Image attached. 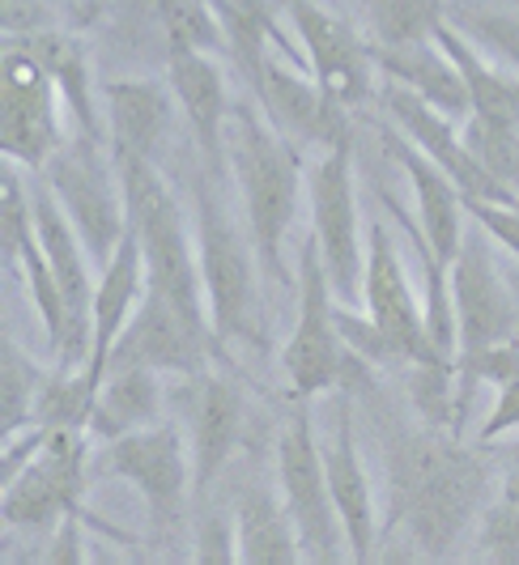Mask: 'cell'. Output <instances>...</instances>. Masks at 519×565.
Masks as SVG:
<instances>
[{
	"mask_svg": "<svg viewBox=\"0 0 519 565\" xmlns=\"http://www.w3.org/2000/svg\"><path fill=\"white\" fill-rule=\"evenodd\" d=\"M201 234H197V255H201V281H204V311L213 323V337L243 340L256 337V273H252V252L243 234L226 217V204L218 192L201 183Z\"/></svg>",
	"mask_w": 519,
	"mask_h": 565,
	"instance_id": "11",
	"label": "cell"
},
{
	"mask_svg": "<svg viewBox=\"0 0 519 565\" xmlns=\"http://www.w3.org/2000/svg\"><path fill=\"white\" fill-rule=\"evenodd\" d=\"M379 103H383V111L396 119V128H401L409 141L417 145L431 162H438V167L447 170V179L460 188L464 200L511 204L507 188L477 162V153L464 145V132H456V124L438 111V107H431L426 98H417L413 89L388 82V77H383V89H379Z\"/></svg>",
	"mask_w": 519,
	"mask_h": 565,
	"instance_id": "17",
	"label": "cell"
},
{
	"mask_svg": "<svg viewBox=\"0 0 519 565\" xmlns=\"http://www.w3.org/2000/svg\"><path fill=\"white\" fill-rule=\"evenodd\" d=\"M452 307H456L460 353L486 349V344H498V340H516L519 311L502 277H498V268H494L490 234L481 226L464 230L460 252L452 259Z\"/></svg>",
	"mask_w": 519,
	"mask_h": 565,
	"instance_id": "16",
	"label": "cell"
},
{
	"mask_svg": "<svg viewBox=\"0 0 519 565\" xmlns=\"http://www.w3.org/2000/svg\"><path fill=\"white\" fill-rule=\"evenodd\" d=\"M477 557L494 565H519V502L502 498L498 507L481 510V523H477Z\"/></svg>",
	"mask_w": 519,
	"mask_h": 565,
	"instance_id": "34",
	"label": "cell"
},
{
	"mask_svg": "<svg viewBox=\"0 0 519 565\" xmlns=\"http://www.w3.org/2000/svg\"><path fill=\"white\" fill-rule=\"evenodd\" d=\"M447 22L464 30L473 43L490 47L498 60H507L519 77V18L516 13H494L481 4H452L447 0Z\"/></svg>",
	"mask_w": 519,
	"mask_h": 565,
	"instance_id": "33",
	"label": "cell"
},
{
	"mask_svg": "<svg viewBox=\"0 0 519 565\" xmlns=\"http://www.w3.org/2000/svg\"><path fill=\"white\" fill-rule=\"evenodd\" d=\"M298 277H303L298 323L282 349V370H286L289 392L298 399H311L341 387V379H346V337L337 328V294H332L316 238L303 243Z\"/></svg>",
	"mask_w": 519,
	"mask_h": 565,
	"instance_id": "8",
	"label": "cell"
},
{
	"mask_svg": "<svg viewBox=\"0 0 519 565\" xmlns=\"http://www.w3.org/2000/svg\"><path fill=\"white\" fill-rule=\"evenodd\" d=\"M388 532H404L413 557L438 562L456 548L490 493L486 459L443 429H409L388 447Z\"/></svg>",
	"mask_w": 519,
	"mask_h": 565,
	"instance_id": "1",
	"label": "cell"
},
{
	"mask_svg": "<svg viewBox=\"0 0 519 565\" xmlns=\"http://www.w3.org/2000/svg\"><path fill=\"white\" fill-rule=\"evenodd\" d=\"M234 548L243 565H298L303 540L289 519L286 498H273L268 489H243L234 507Z\"/></svg>",
	"mask_w": 519,
	"mask_h": 565,
	"instance_id": "25",
	"label": "cell"
},
{
	"mask_svg": "<svg viewBox=\"0 0 519 565\" xmlns=\"http://www.w3.org/2000/svg\"><path fill=\"white\" fill-rule=\"evenodd\" d=\"M502 498L519 502V455H516V463H511V472H507V481H502Z\"/></svg>",
	"mask_w": 519,
	"mask_h": 565,
	"instance_id": "39",
	"label": "cell"
},
{
	"mask_svg": "<svg viewBox=\"0 0 519 565\" xmlns=\"http://www.w3.org/2000/svg\"><path fill=\"white\" fill-rule=\"evenodd\" d=\"M107 107V149L112 158H145L158 162V149L171 137L174 94L162 82H107L103 85Z\"/></svg>",
	"mask_w": 519,
	"mask_h": 565,
	"instance_id": "22",
	"label": "cell"
},
{
	"mask_svg": "<svg viewBox=\"0 0 519 565\" xmlns=\"http://www.w3.org/2000/svg\"><path fill=\"white\" fill-rule=\"evenodd\" d=\"M197 557L201 562H239L234 532L226 527V514H204L197 532Z\"/></svg>",
	"mask_w": 519,
	"mask_h": 565,
	"instance_id": "36",
	"label": "cell"
},
{
	"mask_svg": "<svg viewBox=\"0 0 519 565\" xmlns=\"http://www.w3.org/2000/svg\"><path fill=\"white\" fill-rule=\"evenodd\" d=\"M103 477L133 484L145 498L153 523L167 527L183 514L188 489H192V447L179 425H145L124 438L98 443V451L89 455V481H103Z\"/></svg>",
	"mask_w": 519,
	"mask_h": 565,
	"instance_id": "5",
	"label": "cell"
},
{
	"mask_svg": "<svg viewBox=\"0 0 519 565\" xmlns=\"http://www.w3.org/2000/svg\"><path fill=\"white\" fill-rule=\"evenodd\" d=\"M511 429H519V374L507 387H498L494 413L486 417V425H481V443H494V438H502V434H511Z\"/></svg>",
	"mask_w": 519,
	"mask_h": 565,
	"instance_id": "37",
	"label": "cell"
},
{
	"mask_svg": "<svg viewBox=\"0 0 519 565\" xmlns=\"http://www.w3.org/2000/svg\"><path fill=\"white\" fill-rule=\"evenodd\" d=\"M311 200V238H316L332 294L341 302L362 298V234H358V192H353V141H341L319 153L307 174Z\"/></svg>",
	"mask_w": 519,
	"mask_h": 565,
	"instance_id": "10",
	"label": "cell"
},
{
	"mask_svg": "<svg viewBox=\"0 0 519 565\" xmlns=\"http://www.w3.org/2000/svg\"><path fill=\"white\" fill-rule=\"evenodd\" d=\"M434 43L452 56V64L460 68L464 85H468V98H473V115L477 119H494V124H516L519 128V77L516 73H502L494 68L490 60L477 52V43L456 30L452 22L434 30Z\"/></svg>",
	"mask_w": 519,
	"mask_h": 565,
	"instance_id": "27",
	"label": "cell"
},
{
	"mask_svg": "<svg viewBox=\"0 0 519 565\" xmlns=\"http://www.w3.org/2000/svg\"><path fill=\"white\" fill-rule=\"evenodd\" d=\"M116 170L119 188H124V204H128V230L141 238L149 289L167 294L179 311L209 323V311L201 307V255L188 238L179 200L171 196L158 162L116 158Z\"/></svg>",
	"mask_w": 519,
	"mask_h": 565,
	"instance_id": "3",
	"label": "cell"
},
{
	"mask_svg": "<svg viewBox=\"0 0 519 565\" xmlns=\"http://www.w3.org/2000/svg\"><path fill=\"white\" fill-rule=\"evenodd\" d=\"M167 85H171L179 111L188 115L197 141H201L209 170L222 167V128L231 119V98H226V77L204 52H183L167 47Z\"/></svg>",
	"mask_w": 519,
	"mask_h": 565,
	"instance_id": "23",
	"label": "cell"
},
{
	"mask_svg": "<svg viewBox=\"0 0 519 565\" xmlns=\"http://www.w3.org/2000/svg\"><path fill=\"white\" fill-rule=\"evenodd\" d=\"M362 302L367 319L392 353V366H443L426 340V307L413 298V285L404 277V264L388 226L371 222V252L362 268ZM456 370V366H452Z\"/></svg>",
	"mask_w": 519,
	"mask_h": 565,
	"instance_id": "13",
	"label": "cell"
},
{
	"mask_svg": "<svg viewBox=\"0 0 519 565\" xmlns=\"http://www.w3.org/2000/svg\"><path fill=\"white\" fill-rule=\"evenodd\" d=\"M277 484H282L289 519L298 527V540H303V562H341L346 527H341V514H337L332 489H328L324 451H319L316 425H311L307 408L289 413L286 429L277 438Z\"/></svg>",
	"mask_w": 519,
	"mask_h": 565,
	"instance_id": "6",
	"label": "cell"
},
{
	"mask_svg": "<svg viewBox=\"0 0 519 565\" xmlns=\"http://www.w3.org/2000/svg\"><path fill=\"white\" fill-rule=\"evenodd\" d=\"M145 289H149V268H145L141 238L128 230L116 255L98 268V289H94V349H89L86 379L98 396L107 366H112V349L124 337V328L133 323V315L141 307Z\"/></svg>",
	"mask_w": 519,
	"mask_h": 565,
	"instance_id": "20",
	"label": "cell"
},
{
	"mask_svg": "<svg viewBox=\"0 0 519 565\" xmlns=\"http://www.w3.org/2000/svg\"><path fill=\"white\" fill-rule=\"evenodd\" d=\"M64 141L68 137L60 124V89L52 73L27 47L4 39V52H0V149L4 158L39 174L64 149Z\"/></svg>",
	"mask_w": 519,
	"mask_h": 565,
	"instance_id": "9",
	"label": "cell"
},
{
	"mask_svg": "<svg viewBox=\"0 0 519 565\" xmlns=\"http://www.w3.org/2000/svg\"><path fill=\"white\" fill-rule=\"evenodd\" d=\"M464 213L473 217V226H481L486 234H490V243H498L502 252H511L519 259V209L516 204L464 200Z\"/></svg>",
	"mask_w": 519,
	"mask_h": 565,
	"instance_id": "35",
	"label": "cell"
},
{
	"mask_svg": "<svg viewBox=\"0 0 519 565\" xmlns=\"http://www.w3.org/2000/svg\"><path fill=\"white\" fill-rule=\"evenodd\" d=\"M39 174L52 183L68 222L77 226L82 243H86L89 259L103 268L128 234V204H124V188H119L116 158L107 167L103 141L77 132Z\"/></svg>",
	"mask_w": 519,
	"mask_h": 565,
	"instance_id": "4",
	"label": "cell"
},
{
	"mask_svg": "<svg viewBox=\"0 0 519 565\" xmlns=\"http://www.w3.org/2000/svg\"><path fill=\"white\" fill-rule=\"evenodd\" d=\"M89 429L64 425V429H47L43 447L30 459L18 477L4 481V498H0V514L9 527H30L43 532L60 519L77 514V502L89 484Z\"/></svg>",
	"mask_w": 519,
	"mask_h": 565,
	"instance_id": "7",
	"label": "cell"
},
{
	"mask_svg": "<svg viewBox=\"0 0 519 565\" xmlns=\"http://www.w3.org/2000/svg\"><path fill=\"white\" fill-rule=\"evenodd\" d=\"M9 43L27 47L30 56L39 60L52 82L60 89V103L64 111L77 119V132L86 137H98L103 124H98V107H94V82H89V68L82 47L68 39V34H56V30H34V34H9Z\"/></svg>",
	"mask_w": 519,
	"mask_h": 565,
	"instance_id": "28",
	"label": "cell"
},
{
	"mask_svg": "<svg viewBox=\"0 0 519 565\" xmlns=\"http://www.w3.org/2000/svg\"><path fill=\"white\" fill-rule=\"evenodd\" d=\"M247 82L256 89L260 111L268 115L273 128L289 137L298 149H332L341 141H353L349 137V107L328 98L316 77H303V73L286 68L273 52L247 73Z\"/></svg>",
	"mask_w": 519,
	"mask_h": 565,
	"instance_id": "14",
	"label": "cell"
},
{
	"mask_svg": "<svg viewBox=\"0 0 519 565\" xmlns=\"http://www.w3.org/2000/svg\"><path fill=\"white\" fill-rule=\"evenodd\" d=\"M43 379L47 370L34 366L13 340L0 344V443L34 425V399Z\"/></svg>",
	"mask_w": 519,
	"mask_h": 565,
	"instance_id": "30",
	"label": "cell"
},
{
	"mask_svg": "<svg viewBox=\"0 0 519 565\" xmlns=\"http://www.w3.org/2000/svg\"><path fill=\"white\" fill-rule=\"evenodd\" d=\"M358 9L371 47L431 43L434 30L447 22V0H358Z\"/></svg>",
	"mask_w": 519,
	"mask_h": 565,
	"instance_id": "29",
	"label": "cell"
},
{
	"mask_svg": "<svg viewBox=\"0 0 519 565\" xmlns=\"http://www.w3.org/2000/svg\"><path fill=\"white\" fill-rule=\"evenodd\" d=\"M243 434V396L226 374H188V447H192V493L204 498L231 463Z\"/></svg>",
	"mask_w": 519,
	"mask_h": 565,
	"instance_id": "19",
	"label": "cell"
},
{
	"mask_svg": "<svg viewBox=\"0 0 519 565\" xmlns=\"http://www.w3.org/2000/svg\"><path fill=\"white\" fill-rule=\"evenodd\" d=\"M383 149L392 153V162L409 174L413 183V196H417V234L431 243V252L438 259H456L464 243V196L460 188L447 179V170L431 162L417 145L404 137L401 128L396 132H383Z\"/></svg>",
	"mask_w": 519,
	"mask_h": 565,
	"instance_id": "21",
	"label": "cell"
},
{
	"mask_svg": "<svg viewBox=\"0 0 519 565\" xmlns=\"http://www.w3.org/2000/svg\"><path fill=\"white\" fill-rule=\"evenodd\" d=\"M162 422V383L158 370L141 366H116L107 370L98 396H94V413H89V438L112 443L133 429Z\"/></svg>",
	"mask_w": 519,
	"mask_h": 565,
	"instance_id": "26",
	"label": "cell"
},
{
	"mask_svg": "<svg viewBox=\"0 0 519 565\" xmlns=\"http://www.w3.org/2000/svg\"><path fill=\"white\" fill-rule=\"evenodd\" d=\"M158 18L167 30V47H183V52H226V30L218 22L213 0H153Z\"/></svg>",
	"mask_w": 519,
	"mask_h": 565,
	"instance_id": "31",
	"label": "cell"
},
{
	"mask_svg": "<svg viewBox=\"0 0 519 565\" xmlns=\"http://www.w3.org/2000/svg\"><path fill=\"white\" fill-rule=\"evenodd\" d=\"M18 264H22V277H27L30 302H34V311H39V319H43L47 344H52V353H56L60 344H64L68 311H64V294H60V281H56V273H52V259H47L43 243H39V226H34V234L22 243Z\"/></svg>",
	"mask_w": 519,
	"mask_h": 565,
	"instance_id": "32",
	"label": "cell"
},
{
	"mask_svg": "<svg viewBox=\"0 0 519 565\" xmlns=\"http://www.w3.org/2000/svg\"><path fill=\"white\" fill-rule=\"evenodd\" d=\"M234 132L226 145V162L239 179V196L247 213V230L256 243L264 268L289 281L286 273V243L289 226L298 217V196H303V149L273 128V119L260 111V103H234Z\"/></svg>",
	"mask_w": 519,
	"mask_h": 565,
	"instance_id": "2",
	"label": "cell"
},
{
	"mask_svg": "<svg viewBox=\"0 0 519 565\" xmlns=\"http://www.w3.org/2000/svg\"><path fill=\"white\" fill-rule=\"evenodd\" d=\"M222 340L213 337V328L179 311L167 294L145 289L141 307L133 315V323L124 328V337L112 349V366H141L158 374H201L213 362H222Z\"/></svg>",
	"mask_w": 519,
	"mask_h": 565,
	"instance_id": "12",
	"label": "cell"
},
{
	"mask_svg": "<svg viewBox=\"0 0 519 565\" xmlns=\"http://www.w3.org/2000/svg\"><path fill=\"white\" fill-rule=\"evenodd\" d=\"M282 9L294 22V34L303 39L307 73L319 82V89L349 111L362 107L375 94V73H371L375 60L367 39H358L337 13H328L316 0H282Z\"/></svg>",
	"mask_w": 519,
	"mask_h": 565,
	"instance_id": "15",
	"label": "cell"
},
{
	"mask_svg": "<svg viewBox=\"0 0 519 565\" xmlns=\"http://www.w3.org/2000/svg\"><path fill=\"white\" fill-rule=\"evenodd\" d=\"M47 562H77V514H68V519H64L60 540H56V553H52Z\"/></svg>",
	"mask_w": 519,
	"mask_h": 565,
	"instance_id": "38",
	"label": "cell"
},
{
	"mask_svg": "<svg viewBox=\"0 0 519 565\" xmlns=\"http://www.w3.org/2000/svg\"><path fill=\"white\" fill-rule=\"evenodd\" d=\"M371 60H375V68L388 82L413 89L417 98H426L447 119L473 115V98H468L460 68L452 64V56L434 39L431 43H404V47H371Z\"/></svg>",
	"mask_w": 519,
	"mask_h": 565,
	"instance_id": "24",
	"label": "cell"
},
{
	"mask_svg": "<svg viewBox=\"0 0 519 565\" xmlns=\"http://www.w3.org/2000/svg\"><path fill=\"white\" fill-rule=\"evenodd\" d=\"M319 451H324L328 489H332V502H337L341 527H346L349 562L367 565L379 548V514H375L371 481H367V468H362V459H358L353 413H349L346 396L337 399V408H332V434L319 438Z\"/></svg>",
	"mask_w": 519,
	"mask_h": 565,
	"instance_id": "18",
	"label": "cell"
}]
</instances>
